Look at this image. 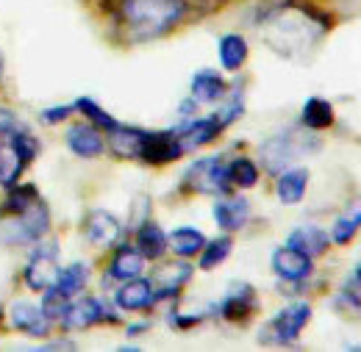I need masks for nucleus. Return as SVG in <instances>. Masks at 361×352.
Returning <instances> with one entry per match:
<instances>
[{"label": "nucleus", "mask_w": 361, "mask_h": 352, "mask_svg": "<svg viewBox=\"0 0 361 352\" xmlns=\"http://www.w3.org/2000/svg\"><path fill=\"white\" fill-rule=\"evenodd\" d=\"M167 244H170V250L180 256V258H192V256H197L203 247H206V236L197 230V227H178V230H173L170 236H167Z\"/></svg>", "instance_id": "25"}, {"label": "nucleus", "mask_w": 361, "mask_h": 352, "mask_svg": "<svg viewBox=\"0 0 361 352\" xmlns=\"http://www.w3.org/2000/svg\"><path fill=\"white\" fill-rule=\"evenodd\" d=\"M142 330H147V325H134V327H128V336H136V333H142Z\"/></svg>", "instance_id": "41"}, {"label": "nucleus", "mask_w": 361, "mask_h": 352, "mask_svg": "<svg viewBox=\"0 0 361 352\" xmlns=\"http://www.w3.org/2000/svg\"><path fill=\"white\" fill-rule=\"evenodd\" d=\"M8 139H11V144L17 147V153H20V158L28 164V161H34L37 158V153H39V142L34 139V136H28L25 131H11L8 133Z\"/></svg>", "instance_id": "36"}, {"label": "nucleus", "mask_w": 361, "mask_h": 352, "mask_svg": "<svg viewBox=\"0 0 361 352\" xmlns=\"http://www.w3.org/2000/svg\"><path fill=\"white\" fill-rule=\"evenodd\" d=\"M111 136V153L117 158H139V147L145 131L142 128H128V125H117L114 131H109Z\"/></svg>", "instance_id": "24"}, {"label": "nucleus", "mask_w": 361, "mask_h": 352, "mask_svg": "<svg viewBox=\"0 0 361 352\" xmlns=\"http://www.w3.org/2000/svg\"><path fill=\"white\" fill-rule=\"evenodd\" d=\"M67 147L81 156V158H97L103 150H106V142H103V131L94 128L90 122H78L67 131Z\"/></svg>", "instance_id": "14"}, {"label": "nucleus", "mask_w": 361, "mask_h": 352, "mask_svg": "<svg viewBox=\"0 0 361 352\" xmlns=\"http://www.w3.org/2000/svg\"><path fill=\"white\" fill-rule=\"evenodd\" d=\"M59 250L56 244H42L34 258L28 261V269H25V286L34 289V291H45L56 283V275H59Z\"/></svg>", "instance_id": "8"}, {"label": "nucleus", "mask_w": 361, "mask_h": 352, "mask_svg": "<svg viewBox=\"0 0 361 352\" xmlns=\"http://www.w3.org/2000/svg\"><path fill=\"white\" fill-rule=\"evenodd\" d=\"M20 128V122H17V114L14 111H8V108H0V136L3 133H11Z\"/></svg>", "instance_id": "39"}, {"label": "nucleus", "mask_w": 361, "mask_h": 352, "mask_svg": "<svg viewBox=\"0 0 361 352\" xmlns=\"http://www.w3.org/2000/svg\"><path fill=\"white\" fill-rule=\"evenodd\" d=\"M73 106H75V111H78V114H84L92 125H97L100 131L109 133V131H114V128L120 125V122H117V120H114V117H111L106 108H100V106H97L92 97H78Z\"/></svg>", "instance_id": "32"}, {"label": "nucleus", "mask_w": 361, "mask_h": 352, "mask_svg": "<svg viewBox=\"0 0 361 352\" xmlns=\"http://www.w3.org/2000/svg\"><path fill=\"white\" fill-rule=\"evenodd\" d=\"M103 319L117 322V313L111 308L106 310V306L100 300H94V297H81L78 303H70L67 310H64V316H61L67 330H87V327L103 322Z\"/></svg>", "instance_id": "9"}, {"label": "nucleus", "mask_w": 361, "mask_h": 352, "mask_svg": "<svg viewBox=\"0 0 361 352\" xmlns=\"http://www.w3.org/2000/svg\"><path fill=\"white\" fill-rule=\"evenodd\" d=\"M25 161L20 158L17 147L11 144V139H0V186H14L17 177L23 172Z\"/></svg>", "instance_id": "27"}, {"label": "nucleus", "mask_w": 361, "mask_h": 352, "mask_svg": "<svg viewBox=\"0 0 361 352\" xmlns=\"http://www.w3.org/2000/svg\"><path fill=\"white\" fill-rule=\"evenodd\" d=\"M228 84L214 70H197L192 78V97L195 103H220L226 97Z\"/></svg>", "instance_id": "17"}, {"label": "nucleus", "mask_w": 361, "mask_h": 352, "mask_svg": "<svg viewBox=\"0 0 361 352\" xmlns=\"http://www.w3.org/2000/svg\"><path fill=\"white\" fill-rule=\"evenodd\" d=\"M117 306L123 310H145L156 303V294H153V283L145 280V277H131V280H123V286L117 289L114 294Z\"/></svg>", "instance_id": "15"}, {"label": "nucleus", "mask_w": 361, "mask_h": 352, "mask_svg": "<svg viewBox=\"0 0 361 352\" xmlns=\"http://www.w3.org/2000/svg\"><path fill=\"white\" fill-rule=\"evenodd\" d=\"M186 189L200 194H226L231 189V177H228V164L223 161V156L195 161L186 170Z\"/></svg>", "instance_id": "5"}, {"label": "nucleus", "mask_w": 361, "mask_h": 352, "mask_svg": "<svg viewBox=\"0 0 361 352\" xmlns=\"http://www.w3.org/2000/svg\"><path fill=\"white\" fill-rule=\"evenodd\" d=\"M136 250L147 258V261H156L167 253V236L164 230L156 225V222H142L139 230H136Z\"/></svg>", "instance_id": "23"}, {"label": "nucleus", "mask_w": 361, "mask_h": 352, "mask_svg": "<svg viewBox=\"0 0 361 352\" xmlns=\"http://www.w3.org/2000/svg\"><path fill=\"white\" fill-rule=\"evenodd\" d=\"M256 306H259V300H256L253 286L236 283V286H231L226 300L220 303V313H223L226 319H231V322H242V319H247V316L256 310Z\"/></svg>", "instance_id": "16"}, {"label": "nucleus", "mask_w": 361, "mask_h": 352, "mask_svg": "<svg viewBox=\"0 0 361 352\" xmlns=\"http://www.w3.org/2000/svg\"><path fill=\"white\" fill-rule=\"evenodd\" d=\"M356 286H361V261L356 264Z\"/></svg>", "instance_id": "42"}, {"label": "nucleus", "mask_w": 361, "mask_h": 352, "mask_svg": "<svg viewBox=\"0 0 361 352\" xmlns=\"http://www.w3.org/2000/svg\"><path fill=\"white\" fill-rule=\"evenodd\" d=\"M306 186H309L306 170H283L278 172V180H275V194L283 206H298L306 194Z\"/></svg>", "instance_id": "19"}, {"label": "nucleus", "mask_w": 361, "mask_h": 352, "mask_svg": "<svg viewBox=\"0 0 361 352\" xmlns=\"http://www.w3.org/2000/svg\"><path fill=\"white\" fill-rule=\"evenodd\" d=\"M220 61H223L226 70L236 73V70L247 61V42H245L239 34L223 37V39H220Z\"/></svg>", "instance_id": "31"}, {"label": "nucleus", "mask_w": 361, "mask_h": 352, "mask_svg": "<svg viewBox=\"0 0 361 352\" xmlns=\"http://www.w3.org/2000/svg\"><path fill=\"white\" fill-rule=\"evenodd\" d=\"M223 131V125H220V120H217V114H212V117H203V120H189V122H183L176 128L178 133V144L183 153H189V150H197V147H203V144H209L212 139H217Z\"/></svg>", "instance_id": "11"}, {"label": "nucleus", "mask_w": 361, "mask_h": 352, "mask_svg": "<svg viewBox=\"0 0 361 352\" xmlns=\"http://www.w3.org/2000/svg\"><path fill=\"white\" fill-rule=\"evenodd\" d=\"M272 269H275V275L281 280L300 283V280H306L312 275L314 264H312V256H306V253H300V250L286 244V247H278L272 253Z\"/></svg>", "instance_id": "10"}, {"label": "nucleus", "mask_w": 361, "mask_h": 352, "mask_svg": "<svg viewBox=\"0 0 361 352\" xmlns=\"http://www.w3.org/2000/svg\"><path fill=\"white\" fill-rule=\"evenodd\" d=\"M39 200V194H37V186L34 183H23V186H8V194H6V200H3V214H11V217H17V214H23L28 206H34Z\"/></svg>", "instance_id": "29"}, {"label": "nucleus", "mask_w": 361, "mask_h": 352, "mask_svg": "<svg viewBox=\"0 0 361 352\" xmlns=\"http://www.w3.org/2000/svg\"><path fill=\"white\" fill-rule=\"evenodd\" d=\"M73 111H75V106H56V108H45V111H42V122H47V125L61 122V120H67Z\"/></svg>", "instance_id": "38"}, {"label": "nucleus", "mask_w": 361, "mask_h": 352, "mask_svg": "<svg viewBox=\"0 0 361 352\" xmlns=\"http://www.w3.org/2000/svg\"><path fill=\"white\" fill-rule=\"evenodd\" d=\"M228 177L233 186H242V189H250L259 183V167L250 161V158H233L228 164Z\"/></svg>", "instance_id": "34"}, {"label": "nucleus", "mask_w": 361, "mask_h": 352, "mask_svg": "<svg viewBox=\"0 0 361 352\" xmlns=\"http://www.w3.org/2000/svg\"><path fill=\"white\" fill-rule=\"evenodd\" d=\"M8 325L14 330L34 336V339H42L50 330V319L42 313V308H34L31 303H11L8 306Z\"/></svg>", "instance_id": "13"}, {"label": "nucleus", "mask_w": 361, "mask_h": 352, "mask_svg": "<svg viewBox=\"0 0 361 352\" xmlns=\"http://www.w3.org/2000/svg\"><path fill=\"white\" fill-rule=\"evenodd\" d=\"M189 277H192V266L186 264V261H178V264H170V266H164V269H159V275H156V286H153L156 300L176 297Z\"/></svg>", "instance_id": "18"}, {"label": "nucleus", "mask_w": 361, "mask_h": 352, "mask_svg": "<svg viewBox=\"0 0 361 352\" xmlns=\"http://www.w3.org/2000/svg\"><path fill=\"white\" fill-rule=\"evenodd\" d=\"M183 156L178 144V133L173 131H145L142 147H139V161L147 164H167Z\"/></svg>", "instance_id": "7"}, {"label": "nucleus", "mask_w": 361, "mask_h": 352, "mask_svg": "<svg viewBox=\"0 0 361 352\" xmlns=\"http://www.w3.org/2000/svg\"><path fill=\"white\" fill-rule=\"evenodd\" d=\"M303 125L309 131H325L334 125V106L322 97H309L303 106Z\"/></svg>", "instance_id": "28"}, {"label": "nucleus", "mask_w": 361, "mask_h": 352, "mask_svg": "<svg viewBox=\"0 0 361 352\" xmlns=\"http://www.w3.org/2000/svg\"><path fill=\"white\" fill-rule=\"evenodd\" d=\"M87 283H90V269H87L84 264H73V266H67V269H59L53 286H56L61 294L75 297L78 291H84Z\"/></svg>", "instance_id": "30"}, {"label": "nucleus", "mask_w": 361, "mask_h": 352, "mask_svg": "<svg viewBox=\"0 0 361 352\" xmlns=\"http://www.w3.org/2000/svg\"><path fill=\"white\" fill-rule=\"evenodd\" d=\"M50 230V211L42 200H37L34 206H28L23 214L11 217L8 225H3V241L8 244H34L39 241Z\"/></svg>", "instance_id": "4"}, {"label": "nucleus", "mask_w": 361, "mask_h": 352, "mask_svg": "<svg viewBox=\"0 0 361 352\" xmlns=\"http://www.w3.org/2000/svg\"><path fill=\"white\" fill-rule=\"evenodd\" d=\"M142 269H145V256L131 244H120L114 250L111 264H109V275L114 280H131V277L142 275Z\"/></svg>", "instance_id": "21"}, {"label": "nucleus", "mask_w": 361, "mask_h": 352, "mask_svg": "<svg viewBox=\"0 0 361 352\" xmlns=\"http://www.w3.org/2000/svg\"><path fill=\"white\" fill-rule=\"evenodd\" d=\"M319 147L312 133H300V131H283L270 136L264 144H262V161H264V170L278 175L283 170H289L295 161H300L303 156L314 153Z\"/></svg>", "instance_id": "3"}, {"label": "nucleus", "mask_w": 361, "mask_h": 352, "mask_svg": "<svg viewBox=\"0 0 361 352\" xmlns=\"http://www.w3.org/2000/svg\"><path fill=\"white\" fill-rule=\"evenodd\" d=\"M214 220L223 230H239L250 220V203L245 197H228L214 203Z\"/></svg>", "instance_id": "22"}, {"label": "nucleus", "mask_w": 361, "mask_h": 352, "mask_svg": "<svg viewBox=\"0 0 361 352\" xmlns=\"http://www.w3.org/2000/svg\"><path fill=\"white\" fill-rule=\"evenodd\" d=\"M359 230H361V200H353V203L348 206V211L334 222V227H331V241H336V244H350Z\"/></svg>", "instance_id": "26"}, {"label": "nucleus", "mask_w": 361, "mask_h": 352, "mask_svg": "<svg viewBox=\"0 0 361 352\" xmlns=\"http://www.w3.org/2000/svg\"><path fill=\"white\" fill-rule=\"evenodd\" d=\"M45 350H75V344L73 341H53V344H47Z\"/></svg>", "instance_id": "40"}, {"label": "nucleus", "mask_w": 361, "mask_h": 352, "mask_svg": "<svg viewBox=\"0 0 361 352\" xmlns=\"http://www.w3.org/2000/svg\"><path fill=\"white\" fill-rule=\"evenodd\" d=\"M186 14L183 0H120V23L134 42H147L176 28Z\"/></svg>", "instance_id": "2"}, {"label": "nucleus", "mask_w": 361, "mask_h": 352, "mask_svg": "<svg viewBox=\"0 0 361 352\" xmlns=\"http://www.w3.org/2000/svg\"><path fill=\"white\" fill-rule=\"evenodd\" d=\"M231 247H233V239L231 236H220L214 241H206V247L200 250V269L212 272L214 266H220L231 256Z\"/></svg>", "instance_id": "33"}, {"label": "nucleus", "mask_w": 361, "mask_h": 352, "mask_svg": "<svg viewBox=\"0 0 361 352\" xmlns=\"http://www.w3.org/2000/svg\"><path fill=\"white\" fill-rule=\"evenodd\" d=\"M309 319H312V306L309 303H292L267 325V330L262 333V341L289 344L300 336V330L309 325Z\"/></svg>", "instance_id": "6"}, {"label": "nucleus", "mask_w": 361, "mask_h": 352, "mask_svg": "<svg viewBox=\"0 0 361 352\" xmlns=\"http://www.w3.org/2000/svg\"><path fill=\"white\" fill-rule=\"evenodd\" d=\"M286 244L314 258V256H322V253L331 247V236H328L322 227H317V225H303V227L292 230V236H289Z\"/></svg>", "instance_id": "20"}, {"label": "nucleus", "mask_w": 361, "mask_h": 352, "mask_svg": "<svg viewBox=\"0 0 361 352\" xmlns=\"http://www.w3.org/2000/svg\"><path fill=\"white\" fill-rule=\"evenodd\" d=\"M345 350H356V352H361V344H348Z\"/></svg>", "instance_id": "43"}, {"label": "nucleus", "mask_w": 361, "mask_h": 352, "mask_svg": "<svg viewBox=\"0 0 361 352\" xmlns=\"http://www.w3.org/2000/svg\"><path fill=\"white\" fill-rule=\"evenodd\" d=\"M0 78H3V53H0Z\"/></svg>", "instance_id": "44"}, {"label": "nucleus", "mask_w": 361, "mask_h": 352, "mask_svg": "<svg viewBox=\"0 0 361 352\" xmlns=\"http://www.w3.org/2000/svg\"><path fill=\"white\" fill-rule=\"evenodd\" d=\"M336 308L348 310V313H359L361 316V297L350 289H342L339 297H336Z\"/></svg>", "instance_id": "37"}, {"label": "nucleus", "mask_w": 361, "mask_h": 352, "mask_svg": "<svg viewBox=\"0 0 361 352\" xmlns=\"http://www.w3.org/2000/svg\"><path fill=\"white\" fill-rule=\"evenodd\" d=\"M84 230H87L90 244H94V247H114V244L120 241V236H123V225H120V220H117L114 214L103 211V208L92 211L90 217H87Z\"/></svg>", "instance_id": "12"}, {"label": "nucleus", "mask_w": 361, "mask_h": 352, "mask_svg": "<svg viewBox=\"0 0 361 352\" xmlns=\"http://www.w3.org/2000/svg\"><path fill=\"white\" fill-rule=\"evenodd\" d=\"M67 306H70V297H67V294H61L56 286L45 289V297H42V313H45L50 322H53V319H61V316H64V310H67Z\"/></svg>", "instance_id": "35"}, {"label": "nucleus", "mask_w": 361, "mask_h": 352, "mask_svg": "<svg viewBox=\"0 0 361 352\" xmlns=\"http://www.w3.org/2000/svg\"><path fill=\"white\" fill-rule=\"evenodd\" d=\"M262 39L283 58H303L317 47L322 34L328 31V20L314 11L312 6H303L298 0H283L267 8V14L259 23Z\"/></svg>", "instance_id": "1"}]
</instances>
